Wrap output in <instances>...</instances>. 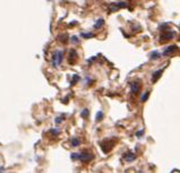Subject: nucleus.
<instances>
[{
    "label": "nucleus",
    "instance_id": "nucleus-1",
    "mask_svg": "<svg viewBox=\"0 0 180 173\" xmlns=\"http://www.w3.org/2000/svg\"><path fill=\"white\" fill-rule=\"evenodd\" d=\"M62 58H63V53L62 51H56L55 53L52 54V65H55V67H58L59 65H61V62H62Z\"/></svg>",
    "mask_w": 180,
    "mask_h": 173
},
{
    "label": "nucleus",
    "instance_id": "nucleus-2",
    "mask_svg": "<svg viewBox=\"0 0 180 173\" xmlns=\"http://www.w3.org/2000/svg\"><path fill=\"white\" fill-rule=\"evenodd\" d=\"M93 159V155L88 153V152H82V153H79V158L78 160H80L82 162H89Z\"/></svg>",
    "mask_w": 180,
    "mask_h": 173
},
{
    "label": "nucleus",
    "instance_id": "nucleus-3",
    "mask_svg": "<svg viewBox=\"0 0 180 173\" xmlns=\"http://www.w3.org/2000/svg\"><path fill=\"white\" fill-rule=\"evenodd\" d=\"M100 145H101V148H102V151L105 152V153H108V152L112 149V145H114V144L111 143V141L105 140L103 142H101V143H100Z\"/></svg>",
    "mask_w": 180,
    "mask_h": 173
},
{
    "label": "nucleus",
    "instance_id": "nucleus-4",
    "mask_svg": "<svg viewBox=\"0 0 180 173\" xmlns=\"http://www.w3.org/2000/svg\"><path fill=\"white\" fill-rule=\"evenodd\" d=\"M130 91L131 93L137 94L140 91V83L138 81H133V82L130 83Z\"/></svg>",
    "mask_w": 180,
    "mask_h": 173
},
{
    "label": "nucleus",
    "instance_id": "nucleus-5",
    "mask_svg": "<svg viewBox=\"0 0 180 173\" xmlns=\"http://www.w3.org/2000/svg\"><path fill=\"white\" fill-rule=\"evenodd\" d=\"M175 33L176 32H173V31H170V32L168 33H162V36L161 38H160V41H165V40H170V39H172L173 37H175Z\"/></svg>",
    "mask_w": 180,
    "mask_h": 173
},
{
    "label": "nucleus",
    "instance_id": "nucleus-6",
    "mask_svg": "<svg viewBox=\"0 0 180 173\" xmlns=\"http://www.w3.org/2000/svg\"><path fill=\"white\" fill-rule=\"evenodd\" d=\"M77 52H76V50H70L69 52V62L71 63V65H74L75 63V60H77Z\"/></svg>",
    "mask_w": 180,
    "mask_h": 173
},
{
    "label": "nucleus",
    "instance_id": "nucleus-7",
    "mask_svg": "<svg viewBox=\"0 0 180 173\" xmlns=\"http://www.w3.org/2000/svg\"><path fill=\"white\" fill-rule=\"evenodd\" d=\"M123 159H125L126 161H128V162H131L133 160H136V155L133 154L132 152H128V153H126L123 155Z\"/></svg>",
    "mask_w": 180,
    "mask_h": 173
},
{
    "label": "nucleus",
    "instance_id": "nucleus-8",
    "mask_svg": "<svg viewBox=\"0 0 180 173\" xmlns=\"http://www.w3.org/2000/svg\"><path fill=\"white\" fill-rule=\"evenodd\" d=\"M162 71H163V70H162V69H160V70H158L157 72H154V76H152V82H156V81H157V80H158L159 78H160V76H161Z\"/></svg>",
    "mask_w": 180,
    "mask_h": 173
},
{
    "label": "nucleus",
    "instance_id": "nucleus-9",
    "mask_svg": "<svg viewBox=\"0 0 180 173\" xmlns=\"http://www.w3.org/2000/svg\"><path fill=\"white\" fill-rule=\"evenodd\" d=\"M175 50H177V47L176 46H170V47H168L167 49H165V51H163V54H169V53H172Z\"/></svg>",
    "mask_w": 180,
    "mask_h": 173
},
{
    "label": "nucleus",
    "instance_id": "nucleus-10",
    "mask_svg": "<svg viewBox=\"0 0 180 173\" xmlns=\"http://www.w3.org/2000/svg\"><path fill=\"white\" fill-rule=\"evenodd\" d=\"M103 23H105V20H103V19H99V20H98V21L95 23L93 28H95V29H100L101 27H102Z\"/></svg>",
    "mask_w": 180,
    "mask_h": 173
},
{
    "label": "nucleus",
    "instance_id": "nucleus-11",
    "mask_svg": "<svg viewBox=\"0 0 180 173\" xmlns=\"http://www.w3.org/2000/svg\"><path fill=\"white\" fill-rule=\"evenodd\" d=\"M93 36H95V35H93V33H91V32H82V33H81V37H82V38H86V39L92 38Z\"/></svg>",
    "mask_w": 180,
    "mask_h": 173
},
{
    "label": "nucleus",
    "instance_id": "nucleus-12",
    "mask_svg": "<svg viewBox=\"0 0 180 173\" xmlns=\"http://www.w3.org/2000/svg\"><path fill=\"white\" fill-rule=\"evenodd\" d=\"M160 57V53H158L157 51H152L150 53V58H151V60H154V59H157V58Z\"/></svg>",
    "mask_w": 180,
    "mask_h": 173
},
{
    "label": "nucleus",
    "instance_id": "nucleus-13",
    "mask_svg": "<svg viewBox=\"0 0 180 173\" xmlns=\"http://www.w3.org/2000/svg\"><path fill=\"white\" fill-rule=\"evenodd\" d=\"M81 117H82L83 119L88 118L89 117V110L88 109H83V110H82V112H81Z\"/></svg>",
    "mask_w": 180,
    "mask_h": 173
},
{
    "label": "nucleus",
    "instance_id": "nucleus-14",
    "mask_svg": "<svg viewBox=\"0 0 180 173\" xmlns=\"http://www.w3.org/2000/svg\"><path fill=\"white\" fill-rule=\"evenodd\" d=\"M71 144H72V147H78V145H80V140L79 139H72Z\"/></svg>",
    "mask_w": 180,
    "mask_h": 173
},
{
    "label": "nucleus",
    "instance_id": "nucleus-15",
    "mask_svg": "<svg viewBox=\"0 0 180 173\" xmlns=\"http://www.w3.org/2000/svg\"><path fill=\"white\" fill-rule=\"evenodd\" d=\"M103 119V113L101 111H99L98 113H97V117H96V120L97 121H101V120Z\"/></svg>",
    "mask_w": 180,
    "mask_h": 173
},
{
    "label": "nucleus",
    "instance_id": "nucleus-16",
    "mask_svg": "<svg viewBox=\"0 0 180 173\" xmlns=\"http://www.w3.org/2000/svg\"><path fill=\"white\" fill-rule=\"evenodd\" d=\"M67 39H68V36H67V35H62V36L59 37V40H61V41H62V43H66Z\"/></svg>",
    "mask_w": 180,
    "mask_h": 173
},
{
    "label": "nucleus",
    "instance_id": "nucleus-17",
    "mask_svg": "<svg viewBox=\"0 0 180 173\" xmlns=\"http://www.w3.org/2000/svg\"><path fill=\"white\" fill-rule=\"evenodd\" d=\"M71 41H72V43H78L79 42V38L77 36H72L71 37Z\"/></svg>",
    "mask_w": 180,
    "mask_h": 173
},
{
    "label": "nucleus",
    "instance_id": "nucleus-18",
    "mask_svg": "<svg viewBox=\"0 0 180 173\" xmlns=\"http://www.w3.org/2000/svg\"><path fill=\"white\" fill-rule=\"evenodd\" d=\"M148 97H149V92H146V93H145L142 97H141V101H142V102H145V101L148 99Z\"/></svg>",
    "mask_w": 180,
    "mask_h": 173
},
{
    "label": "nucleus",
    "instance_id": "nucleus-19",
    "mask_svg": "<svg viewBox=\"0 0 180 173\" xmlns=\"http://www.w3.org/2000/svg\"><path fill=\"white\" fill-rule=\"evenodd\" d=\"M78 158H79V153H72L71 154V159L72 160H78Z\"/></svg>",
    "mask_w": 180,
    "mask_h": 173
},
{
    "label": "nucleus",
    "instance_id": "nucleus-20",
    "mask_svg": "<svg viewBox=\"0 0 180 173\" xmlns=\"http://www.w3.org/2000/svg\"><path fill=\"white\" fill-rule=\"evenodd\" d=\"M136 135H137L138 138H139V137H142V135H143V130H140V131H138V132L136 133Z\"/></svg>",
    "mask_w": 180,
    "mask_h": 173
},
{
    "label": "nucleus",
    "instance_id": "nucleus-21",
    "mask_svg": "<svg viewBox=\"0 0 180 173\" xmlns=\"http://www.w3.org/2000/svg\"><path fill=\"white\" fill-rule=\"evenodd\" d=\"M50 133L57 135V134H59V131H58V130H56V129H53V130H50Z\"/></svg>",
    "mask_w": 180,
    "mask_h": 173
},
{
    "label": "nucleus",
    "instance_id": "nucleus-22",
    "mask_svg": "<svg viewBox=\"0 0 180 173\" xmlns=\"http://www.w3.org/2000/svg\"><path fill=\"white\" fill-rule=\"evenodd\" d=\"M56 123L57 124H59V123H61V121H62V118H56Z\"/></svg>",
    "mask_w": 180,
    "mask_h": 173
}]
</instances>
